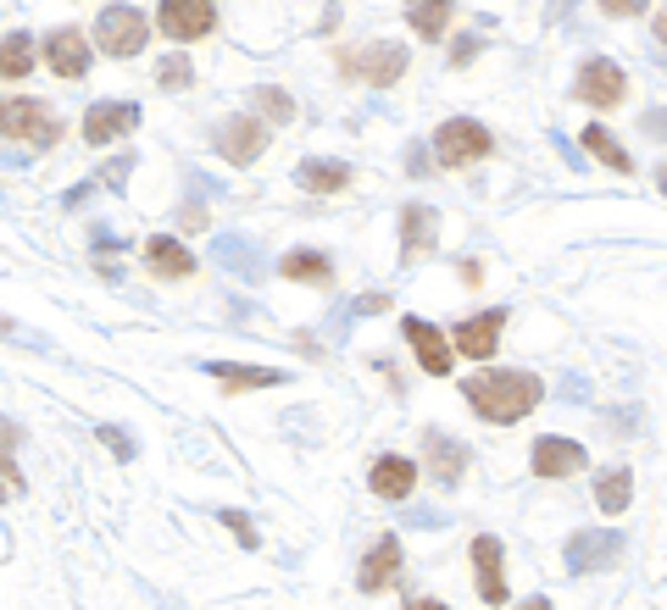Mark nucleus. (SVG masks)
I'll use <instances>...</instances> for the list:
<instances>
[{"label":"nucleus","mask_w":667,"mask_h":610,"mask_svg":"<svg viewBox=\"0 0 667 610\" xmlns=\"http://www.w3.org/2000/svg\"><path fill=\"white\" fill-rule=\"evenodd\" d=\"M540 394H545V383L534 372H479V378H468V405L495 427L523 422L540 405Z\"/></svg>","instance_id":"1"},{"label":"nucleus","mask_w":667,"mask_h":610,"mask_svg":"<svg viewBox=\"0 0 667 610\" xmlns=\"http://www.w3.org/2000/svg\"><path fill=\"white\" fill-rule=\"evenodd\" d=\"M0 134L18 139V145H57L62 139V123L45 101H0Z\"/></svg>","instance_id":"2"},{"label":"nucleus","mask_w":667,"mask_h":610,"mask_svg":"<svg viewBox=\"0 0 667 610\" xmlns=\"http://www.w3.org/2000/svg\"><path fill=\"white\" fill-rule=\"evenodd\" d=\"M145 40H151V23H145L140 7H112V12H101V23H95V45H101V56L129 62V56L145 51Z\"/></svg>","instance_id":"3"},{"label":"nucleus","mask_w":667,"mask_h":610,"mask_svg":"<svg viewBox=\"0 0 667 610\" xmlns=\"http://www.w3.org/2000/svg\"><path fill=\"white\" fill-rule=\"evenodd\" d=\"M340 73H346V79H362V84H373V90H390V84H401V73H407V45H396V40L362 45V51L340 56Z\"/></svg>","instance_id":"4"},{"label":"nucleus","mask_w":667,"mask_h":610,"mask_svg":"<svg viewBox=\"0 0 667 610\" xmlns=\"http://www.w3.org/2000/svg\"><path fill=\"white\" fill-rule=\"evenodd\" d=\"M495 151L490 128L484 123H468V117H451L440 134H434V162L440 167H468V162H484Z\"/></svg>","instance_id":"5"},{"label":"nucleus","mask_w":667,"mask_h":610,"mask_svg":"<svg viewBox=\"0 0 667 610\" xmlns=\"http://www.w3.org/2000/svg\"><path fill=\"white\" fill-rule=\"evenodd\" d=\"M623 90H628V84H623V68L606 62V56L584 62L578 79H573V101H578V106H601V112L623 106Z\"/></svg>","instance_id":"6"},{"label":"nucleus","mask_w":667,"mask_h":610,"mask_svg":"<svg viewBox=\"0 0 667 610\" xmlns=\"http://www.w3.org/2000/svg\"><path fill=\"white\" fill-rule=\"evenodd\" d=\"M156 29L167 40H206L217 29V7H212V0H162Z\"/></svg>","instance_id":"7"},{"label":"nucleus","mask_w":667,"mask_h":610,"mask_svg":"<svg viewBox=\"0 0 667 610\" xmlns=\"http://www.w3.org/2000/svg\"><path fill=\"white\" fill-rule=\"evenodd\" d=\"M134 128H140V106H129V101H95L84 112V139L90 145H112V139L134 134Z\"/></svg>","instance_id":"8"},{"label":"nucleus","mask_w":667,"mask_h":610,"mask_svg":"<svg viewBox=\"0 0 667 610\" xmlns=\"http://www.w3.org/2000/svg\"><path fill=\"white\" fill-rule=\"evenodd\" d=\"M562 555H567V571H578V577H584V571L612 566V560L623 555V538H617V533H573Z\"/></svg>","instance_id":"9"},{"label":"nucleus","mask_w":667,"mask_h":610,"mask_svg":"<svg viewBox=\"0 0 667 610\" xmlns=\"http://www.w3.org/2000/svg\"><path fill=\"white\" fill-rule=\"evenodd\" d=\"M396 577H401V538L384 533V538L368 549V560H362V571H357V588H362V593H384V588H396Z\"/></svg>","instance_id":"10"},{"label":"nucleus","mask_w":667,"mask_h":610,"mask_svg":"<svg viewBox=\"0 0 667 610\" xmlns=\"http://www.w3.org/2000/svg\"><path fill=\"white\" fill-rule=\"evenodd\" d=\"M45 62H51L57 79H84L95 56H90V40H84L79 29H57V34L45 40Z\"/></svg>","instance_id":"11"},{"label":"nucleus","mask_w":667,"mask_h":610,"mask_svg":"<svg viewBox=\"0 0 667 610\" xmlns=\"http://www.w3.org/2000/svg\"><path fill=\"white\" fill-rule=\"evenodd\" d=\"M217 145H223V156H228V162L250 167V162L267 151V128H261L256 117H228V123L217 128Z\"/></svg>","instance_id":"12"},{"label":"nucleus","mask_w":667,"mask_h":610,"mask_svg":"<svg viewBox=\"0 0 667 610\" xmlns=\"http://www.w3.org/2000/svg\"><path fill=\"white\" fill-rule=\"evenodd\" d=\"M501 328H506V311H479V317H468V322L456 328V350H462L468 361H490L495 344H501Z\"/></svg>","instance_id":"13"},{"label":"nucleus","mask_w":667,"mask_h":610,"mask_svg":"<svg viewBox=\"0 0 667 610\" xmlns=\"http://www.w3.org/2000/svg\"><path fill=\"white\" fill-rule=\"evenodd\" d=\"M423 455H429V472H434L445 488L462 483V472H468V444H456L451 433L429 427V433H423Z\"/></svg>","instance_id":"14"},{"label":"nucleus","mask_w":667,"mask_h":610,"mask_svg":"<svg viewBox=\"0 0 667 610\" xmlns=\"http://www.w3.org/2000/svg\"><path fill=\"white\" fill-rule=\"evenodd\" d=\"M401 328H407V344L418 350L423 372H429V378H445V372H451V344L440 339V328H434V322H423V317H407Z\"/></svg>","instance_id":"15"},{"label":"nucleus","mask_w":667,"mask_h":610,"mask_svg":"<svg viewBox=\"0 0 667 610\" xmlns=\"http://www.w3.org/2000/svg\"><path fill=\"white\" fill-rule=\"evenodd\" d=\"M473 571H479V593H484V604H506L501 538H495V533H479V538H473Z\"/></svg>","instance_id":"16"},{"label":"nucleus","mask_w":667,"mask_h":610,"mask_svg":"<svg viewBox=\"0 0 667 610\" xmlns=\"http://www.w3.org/2000/svg\"><path fill=\"white\" fill-rule=\"evenodd\" d=\"M589 466V455H584V444H573V438H540L534 444V472L540 477H573V472H584Z\"/></svg>","instance_id":"17"},{"label":"nucleus","mask_w":667,"mask_h":610,"mask_svg":"<svg viewBox=\"0 0 667 610\" xmlns=\"http://www.w3.org/2000/svg\"><path fill=\"white\" fill-rule=\"evenodd\" d=\"M368 483H373L379 499H407L412 483H418V461L412 455H379L373 472H368Z\"/></svg>","instance_id":"18"},{"label":"nucleus","mask_w":667,"mask_h":610,"mask_svg":"<svg viewBox=\"0 0 667 610\" xmlns=\"http://www.w3.org/2000/svg\"><path fill=\"white\" fill-rule=\"evenodd\" d=\"M145 267H151L156 278H189V272H195V256H189L173 234H156V239L145 245Z\"/></svg>","instance_id":"19"},{"label":"nucleus","mask_w":667,"mask_h":610,"mask_svg":"<svg viewBox=\"0 0 667 610\" xmlns=\"http://www.w3.org/2000/svg\"><path fill=\"white\" fill-rule=\"evenodd\" d=\"M401 228H407V234H401V250H407V256L440 245V211H434V206H407Z\"/></svg>","instance_id":"20"},{"label":"nucleus","mask_w":667,"mask_h":610,"mask_svg":"<svg viewBox=\"0 0 667 610\" xmlns=\"http://www.w3.org/2000/svg\"><path fill=\"white\" fill-rule=\"evenodd\" d=\"M212 378L234 394V389H273V383H284V372L278 366H234V361H212Z\"/></svg>","instance_id":"21"},{"label":"nucleus","mask_w":667,"mask_h":610,"mask_svg":"<svg viewBox=\"0 0 667 610\" xmlns=\"http://www.w3.org/2000/svg\"><path fill=\"white\" fill-rule=\"evenodd\" d=\"M295 184L311 189V195H340V189L351 184V167H346V162H306V167L295 173Z\"/></svg>","instance_id":"22"},{"label":"nucleus","mask_w":667,"mask_h":610,"mask_svg":"<svg viewBox=\"0 0 667 610\" xmlns=\"http://www.w3.org/2000/svg\"><path fill=\"white\" fill-rule=\"evenodd\" d=\"M628 499H634V472H628V466H612L606 477H595V505H601L606 516L628 510Z\"/></svg>","instance_id":"23"},{"label":"nucleus","mask_w":667,"mask_h":610,"mask_svg":"<svg viewBox=\"0 0 667 610\" xmlns=\"http://www.w3.org/2000/svg\"><path fill=\"white\" fill-rule=\"evenodd\" d=\"M451 0H412L407 7V23H412V34H423V40H440L445 34V23H451Z\"/></svg>","instance_id":"24"},{"label":"nucleus","mask_w":667,"mask_h":610,"mask_svg":"<svg viewBox=\"0 0 667 610\" xmlns=\"http://www.w3.org/2000/svg\"><path fill=\"white\" fill-rule=\"evenodd\" d=\"M284 278H295V283H334V261L328 256H317V250H295V256H284V267H278Z\"/></svg>","instance_id":"25"},{"label":"nucleus","mask_w":667,"mask_h":610,"mask_svg":"<svg viewBox=\"0 0 667 610\" xmlns=\"http://www.w3.org/2000/svg\"><path fill=\"white\" fill-rule=\"evenodd\" d=\"M34 68V40L29 34H7L0 40V79H23Z\"/></svg>","instance_id":"26"},{"label":"nucleus","mask_w":667,"mask_h":610,"mask_svg":"<svg viewBox=\"0 0 667 610\" xmlns=\"http://www.w3.org/2000/svg\"><path fill=\"white\" fill-rule=\"evenodd\" d=\"M584 145H589V156H595V162H606L612 173H634L628 151H623V145H617V139L601 128V123H595V128H584Z\"/></svg>","instance_id":"27"},{"label":"nucleus","mask_w":667,"mask_h":610,"mask_svg":"<svg viewBox=\"0 0 667 610\" xmlns=\"http://www.w3.org/2000/svg\"><path fill=\"white\" fill-rule=\"evenodd\" d=\"M250 101H256V112L273 117V123H289V117H295V101H289L284 90H267V84H261V90H250Z\"/></svg>","instance_id":"28"},{"label":"nucleus","mask_w":667,"mask_h":610,"mask_svg":"<svg viewBox=\"0 0 667 610\" xmlns=\"http://www.w3.org/2000/svg\"><path fill=\"white\" fill-rule=\"evenodd\" d=\"M156 79H162V90H184L189 84V56H167Z\"/></svg>","instance_id":"29"},{"label":"nucleus","mask_w":667,"mask_h":610,"mask_svg":"<svg viewBox=\"0 0 667 610\" xmlns=\"http://www.w3.org/2000/svg\"><path fill=\"white\" fill-rule=\"evenodd\" d=\"M101 444H106V449H117V461H134V438H129L123 427H112V422H106V427H101Z\"/></svg>","instance_id":"30"},{"label":"nucleus","mask_w":667,"mask_h":610,"mask_svg":"<svg viewBox=\"0 0 667 610\" xmlns=\"http://www.w3.org/2000/svg\"><path fill=\"white\" fill-rule=\"evenodd\" d=\"M12 444H18V427L0 422V472H18V477H23V466L12 461Z\"/></svg>","instance_id":"31"},{"label":"nucleus","mask_w":667,"mask_h":610,"mask_svg":"<svg viewBox=\"0 0 667 610\" xmlns=\"http://www.w3.org/2000/svg\"><path fill=\"white\" fill-rule=\"evenodd\" d=\"M223 521H228V533H234V538H239L245 549H256V527H250V521H245L239 510H223Z\"/></svg>","instance_id":"32"},{"label":"nucleus","mask_w":667,"mask_h":610,"mask_svg":"<svg viewBox=\"0 0 667 610\" xmlns=\"http://www.w3.org/2000/svg\"><path fill=\"white\" fill-rule=\"evenodd\" d=\"M601 12H612V18H634V12H645L650 0H595Z\"/></svg>","instance_id":"33"},{"label":"nucleus","mask_w":667,"mask_h":610,"mask_svg":"<svg viewBox=\"0 0 667 610\" xmlns=\"http://www.w3.org/2000/svg\"><path fill=\"white\" fill-rule=\"evenodd\" d=\"M217 256H223L228 267H245V272H256V256H250V250H239V245H217Z\"/></svg>","instance_id":"34"},{"label":"nucleus","mask_w":667,"mask_h":610,"mask_svg":"<svg viewBox=\"0 0 667 610\" xmlns=\"http://www.w3.org/2000/svg\"><path fill=\"white\" fill-rule=\"evenodd\" d=\"M473 56H479V40H456L451 45V68H468Z\"/></svg>","instance_id":"35"},{"label":"nucleus","mask_w":667,"mask_h":610,"mask_svg":"<svg viewBox=\"0 0 667 610\" xmlns=\"http://www.w3.org/2000/svg\"><path fill=\"white\" fill-rule=\"evenodd\" d=\"M357 311H362V317H373V311H390V294H362V300H357Z\"/></svg>","instance_id":"36"},{"label":"nucleus","mask_w":667,"mask_h":610,"mask_svg":"<svg viewBox=\"0 0 667 610\" xmlns=\"http://www.w3.org/2000/svg\"><path fill=\"white\" fill-rule=\"evenodd\" d=\"M12 488H23V477H18V472H0V505H7Z\"/></svg>","instance_id":"37"},{"label":"nucleus","mask_w":667,"mask_h":610,"mask_svg":"<svg viewBox=\"0 0 667 610\" xmlns=\"http://www.w3.org/2000/svg\"><path fill=\"white\" fill-rule=\"evenodd\" d=\"M479 272H484L479 261H462V267H456V278H462V283H479Z\"/></svg>","instance_id":"38"},{"label":"nucleus","mask_w":667,"mask_h":610,"mask_svg":"<svg viewBox=\"0 0 667 610\" xmlns=\"http://www.w3.org/2000/svg\"><path fill=\"white\" fill-rule=\"evenodd\" d=\"M645 128H650V134H661V139H667V112H656V117H645Z\"/></svg>","instance_id":"39"},{"label":"nucleus","mask_w":667,"mask_h":610,"mask_svg":"<svg viewBox=\"0 0 667 610\" xmlns=\"http://www.w3.org/2000/svg\"><path fill=\"white\" fill-rule=\"evenodd\" d=\"M517 610H551V599H545V593H534V599H523Z\"/></svg>","instance_id":"40"},{"label":"nucleus","mask_w":667,"mask_h":610,"mask_svg":"<svg viewBox=\"0 0 667 610\" xmlns=\"http://www.w3.org/2000/svg\"><path fill=\"white\" fill-rule=\"evenodd\" d=\"M412 610H445L440 599H412Z\"/></svg>","instance_id":"41"},{"label":"nucleus","mask_w":667,"mask_h":610,"mask_svg":"<svg viewBox=\"0 0 667 610\" xmlns=\"http://www.w3.org/2000/svg\"><path fill=\"white\" fill-rule=\"evenodd\" d=\"M656 40L667 45V12H656Z\"/></svg>","instance_id":"42"}]
</instances>
